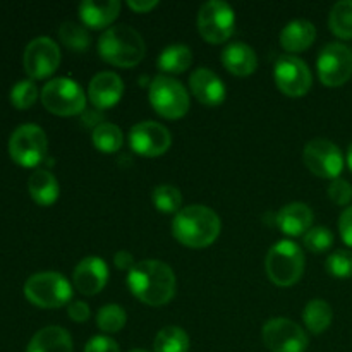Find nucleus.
I'll return each mask as SVG.
<instances>
[{
    "label": "nucleus",
    "instance_id": "obj_1",
    "mask_svg": "<svg viewBox=\"0 0 352 352\" xmlns=\"http://www.w3.org/2000/svg\"><path fill=\"white\" fill-rule=\"evenodd\" d=\"M127 285L134 298L150 306H164L175 296V275L160 260H143L127 275Z\"/></svg>",
    "mask_w": 352,
    "mask_h": 352
},
{
    "label": "nucleus",
    "instance_id": "obj_2",
    "mask_svg": "<svg viewBox=\"0 0 352 352\" xmlns=\"http://www.w3.org/2000/svg\"><path fill=\"white\" fill-rule=\"evenodd\" d=\"M222 222L212 208L203 205H191L182 208L172 223V234L181 244L188 248H206L219 237Z\"/></svg>",
    "mask_w": 352,
    "mask_h": 352
},
{
    "label": "nucleus",
    "instance_id": "obj_3",
    "mask_svg": "<svg viewBox=\"0 0 352 352\" xmlns=\"http://www.w3.org/2000/svg\"><path fill=\"white\" fill-rule=\"evenodd\" d=\"M146 52L143 36L131 26H112L100 36L98 54L109 64L117 67H134Z\"/></svg>",
    "mask_w": 352,
    "mask_h": 352
},
{
    "label": "nucleus",
    "instance_id": "obj_4",
    "mask_svg": "<svg viewBox=\"0 0 352 352\" xmlns=\"http://www.w3.org/2000/svg\"><path fill=\"white\" fill-rule=\"evenodd\" d=\"M267 275L278 287H291L305 272V253L292 241H280L270 248L265 260Z\"/></svg>",
    "mask_w": 352,
    "mask_h": 352
},
{
    "label": "nucleus",
    "instance_id": "obj_5",
    "mask_svg": "<svg viewBox=\"0 0 352 352\" xmlns=\"http://www.w3.org/2000/svg\"><path fill=\"white\" fill-rule=\"evenodd\" d=\"M24 296L38 308H62L71 301L72 287L67 278L58 272H40L26 280Z\"/></svg>",
    "mask_w": 352,
    "mask_h": 352
},
{
    "label": "nucleus",
    "instance_id": "obj_6",
    "mask_svg": "<svg viewBox=\"0 0 352 352\" xmlns=\"http://www.w3.org/2000/svg\"><path fill=\"white\" fill-rule=\"evenodd\" d=\"M41 103L55 116L71 117L85 110L86 96L74 79L55 78L41 89Z\"/></svg>",
    "mask_w": 352,
    "mask_h": 352
},
{
    "label": "nucleus",
    "instance_id": "obj_7",
    "mask_svg": "<svg viewBox=\"0 0 352 352\" xmlns=\"http://www.w3.org/2000/svg\"><path fill=\"white\" fill-rule=\"evenodd\" d=\"M47 134L41 127L34 126V124H24L10 134V158L21 167L33 168L40 165L47 157Z\"/></svg>",
    "mask_w": 352,
    "mask_h": 352
},
{
    "label": "nucleus",
    "instance_id": "obj_8",
    "mask_svg": "<svg viewBox=\"0 0 352 352\" xmlns=\"http://www.w3.org/2000/svg\"><path fill=\"white\" fill-rule=\"evenodd\" d=\"M150 103L158 116L181 119L189 110V93L177 79L157 76L150 85Z\"/></svg>",
    "mask_w": 352,
    "mask_h": 352
},
{
    "label": "nucleus",
    "instance_id": "obj_9",
    "mask_svg": "<svg viewBox=\"0 0 352 352\" xmlns=\"http://www.w3.org/2000/svg\"><path fill=\"white\" fill-rule=\"evenodd\" d=\"M236 14L227 2L222 0H210L203 3L198 12V30L199 34L208 43H223L234 33Z\"/></svg>",
    "mask_w": 352,
    "mask_h": 352
},
{
    "label": "nucleus",
    "instance_id": "obj_10",
    "mask_svg": "<svg viewBox=\"0 0 352 352\" xmlns=\"http://www.w3.org/2000/svg\"><path fill=\"white\" fill-rule=\"evenodd\" d=\"M320 81L330 88L346 85L352 76V52L344 43H329L320 52L318 62Z\"/></svg>",
    "mask_w": 352,
    "mask_h": 352
},
{
    "label": "nucleus",
    "instance_id": "obj_11",
    "mask_svg": "<svg viewBox=\"0 0 352 352\" xmlns=\"http://www.w3.org/2000/svg\"><path fill=\"white\" fill-rule=\"evenodd\" d=\"M305 165L322 179H337L344 168V157L336 143L323 138L309 141L302 151Z\"/></svg>",
    "mask_w": 352,
    "mask_h": 352
},
{
    "label": "nucleus",
    "instance_id": "obj_12",
    "mask_svg": "<svg viewBox=\"0 0 352 352\" xmlns=\"http://www.w3.org/2000/svg\"><path fill=\"white\" fill-rule=\"evenodd\" d=\"M274 78L278 89L284 95L299 98L309 91L313 82V76L305 60L294 55H280L275 62Z\"/></svg>",
    "mask_w": 352,
    "mask_h": 352
},
{
    "label": "nucleus",
    "instance_id": "obj_13",
    "mask_svg": "<svg viewBox=\"0 0 352 352\" xmlns=\"http://www.w3.org/2000/svg\"><path fill=\"white\" fill-rule=\"evenodd\" d=\"M24 71L31 79H45L57 71L60 64L58 45L48 36H38L28 43L23 57Z\"/></svg>",
    "mask_w": 352,
    "mask_h": 352
},
{
    "label": "nucleus",
    "instance_id": "obj_14",
    "mask_svg": "<svg viewBox=\"0 0 352 352\" xmlns=\"http://www.w3.org/2000/svg\"><path fill=\"white\" fill-rule=\"evenodd\" d=\"M263 342L270 352H305L309 339L292 320L274 318L263 327Z\"/></svg>",
    "mask_w": 352,
    "mask_h": 352
},
{
    "label": "nucleus",
    "instance_id": "obj_15",
    "mask_svg": "<svg viewBox=\"0 0 352 352\" xmlns=\"http://www.w3.org/2000/svg\"><path fill=\"white\" fill-rule=\"evenodd\" d=\"M129 143L133 151L141 157H160L170 148L172 138L165 126L155 120H143L136 124L129 133Z\"/></svg>",
    "mask_w": 352,
    "mask_h": 352
},
{
    "label": "nucleus",
    "instance_id": "obj_16",
    "mask_svg": "<svg viewBox=\"0 0 352 352\" xmlns=\"http://www.w3.org/2000/svg\"><path fill=\"white\" fill-rule=\"evenodd\" d=\"M72 280H74V287L81 294L95 296L109 282V267L102 258L88 256L78 263Z\"/></svg>",
    "mask_w": 352,
    "mask_h": 352
},
{
    "label": "nucleus",
    "instance_id": "obj_17",
    "mask_svg": "<svg viewBox=\"0 0 352 352\" xmlns=\"http://www.w3.org/2000/svg\"><path fill=\"white\" fill-rule=\"evenodd\" d=\"M189 88H191V93L198 102L208 107L220 105L227 95L222 79L212 69L206 67H199L192 72L191 78H189Z\"/></svg>",
    "mask_w": 352,
    "mask_h": 352
},
{
    "label": "nucleus",
    "instance_id": "obj_18",
    "mask_svg": "<svg viewBox=\"0 0 352 352\" xmlns=\"http://www.w3.org/2000/svg\"><path fill=\"white\" fill-rule=\"evenodd\" d=\"M124 93V82L116 72H100L91 79L88 88L89 102L96 109H110L120 100Z\"/></svg>",
    "mask_w": 352,
    "mask_h": 352
},
{
    "label": "nucleus",
    "instance_id": "obj_19",
    "mask_svg": "<svg viewBox=\"0 0 352 352\" xmlns=\"http://www.w3.org/2000/svg\"><path fill=\"white\" fill-rule=\"evenodd\" d=\"M313 212L305 203H289L277 213V226L287 236L296 237L311 229Z\"/></svg>",
    "mask_w": 352,
    "mask_h": 352
},
{
    "label": "nucleus",
    "instance_id": "obj_20",
    "mask_svg": "<svg viewBox=\"0 0 352 352\" xmlns=\"http://www.w3.org/2000/svg\"><path fill=\"white\" fill-rule=\"evenodd\" d=\"M222 62L227 71L232 72L234 76H239V78L253 74L258 65L254 50L243 41L227 45L226 50L222 52Z\"/></svg>",
    "mask_w": 352,
    "mask_h": 352
},
{
    "label": "nucleus",
    "instance_id": "obj_21",
    "mask_svg": "<svg viewBox=\"0 0 352 352\" xmlns=\"http://www.w3.org/2000/svg\"><path fill=\"white\" fill-rule=\"evenodd\" d=\"M26 352H72V339L62 327H45L34 333Z\"/></svg>",
    "mask_w": 352,
    "mask_h": 352
},
{
    "label": "nucleus",
    "instance_id": "obj_22",
    "mask_svg": "<svg viewBox=\"0 0 352 352\" xmlns=\"http://www.w3.org/2000/svg\"><path fill=\"white\" fill-rule=\"evenodd\" d=\"M120 10V2L117 0H107V2H86L79 3V17L82 23L95 30H102L112 24L117 19Z\"/></svg>",
    "mask_w": 352,
    "mask_h": 352
},
{
    "label": "nucleus",
    "instance_id": "obj_23",
    "mask_svg": "<svg viewBox=\"0 0 352 352\" xmlns=\"http://www.w3.org/2000/svg\"><path fill=\"white\" fill-rule=\"evenodd\" d=\"M316 28L306 19H294L282 30L280 45L287 52H302L313 45Z\"/></svg>",
    "mask_w": 352,
    "mask_h": 352
},
{
    "label": "nucleus",
    "instance_id": "obj_24",
    "mask_svg": "<svg viewBox=\"0 0 352 352\" xmlns=\"http://www.w3.org/2000/svg\"><path fill=\"white\" fill-rule=\"evenodd\" d=\"M28 191L33 201L40 206H50L57 201L58 198V182L52 172L40 170L33 172L28 181Z\"/></svg>",
    "mask_w": 352,
    "mask_h": 352
},
{
    "label": "nucleus",
    "instance_id": "obj_25",
    "mask_svg": "<svg viewBox=\"0 0 352 352\" xmlns=\"http://www.w3.org/2000/svg\"><path fill=\"white\" fill-rule=\"evenodd\" d=\"M332 306L323 299H311L302 311L305 325L308 327L309 332L316 333V336L329 329L330 323H332Z\"/></svg>",
    "mask_w": 352,
    "mask_h": 352
},
{
    "label": "nucleus",
    "instance_id": "obj_26",
    "mask_svg": "<svg viewBox=\"0 0 352 352\" xmlns=\"http://www.w3.org/2000/svg\"><path fill=\"white\" fill-rule=\"evenodd\" d=\"M192 64V52L186 45H170L158 57V69L170 74H179Z\"/></svg>",
    "mask_w": 352,
    "mask_h": 352
},
{
    "label": "nucleus",
    "instance_id": "obj_27",
    "mask_svg": "<svg viewBox=\"0 0 352 352\" xmlns=\"http://www.w3.org/2000/svg\"><path fill=\"white\" fill-rule=\"evenodd\" d=\"M91 140L96 150H100L102 153H116L122 146L124 134L116 124L102 122L93 129Z\"/></svg>",
    "mask_w": 352,
    "mask_h": 352
},
{
    "label": "nucleus",
    "instance_id": "obj_28",
    "mask_svg": "<svg viewBox=\"0 0 352 352\" xmlns=\"http://www.w3.org/2000/svg\"><path fill=\"white\" fill-rule=\"evenodd\" d=\"M153 347L155 352H188L189 337L181 327H165L155 337Z\"/></svg>",
    "mask_w": 352,
    "mask_h": 352
},
{
    "label": "nucleus",
    "instance_id": "obj_29",
    "mask_svg": "<svg viewBox=\"0 0 352 352\" xmlns=\"http://www.w3.org/2000/svg\"><path fill=\"white\" fill-rule=\"evenodd\" d=\"M329 26L336 36L342 40L352 38V0H340L332 7L329 16Z\"/></svg>",
    "mask_w": 352,
    "mask_h": 352
},
{
    "label": "nucleus",
    "instance_id": "obj_30",
    "mask_svg": "<svg viewBox=\"0 0 352 352\" xmlns=\"http://www.w3.org/2000/svg\"><path fill=\"white\" fill-rule=\"evenodd\" d=\"M151 201H153L155 208L162 213H175L181 212L182 205V195L177 188L174 186H158L151 192Z\"/></svg>",
    "mask_w": 352,
    "mask_h": 352
},
{
    "label": "nucleus",
    "instance_id": "obj_31",
    "mask_svg": "<svg viewBox=\"0 0 352 352\" xmlns=\"http://www.w3.org/2000/svg\"><path fill=\"white\" fill-rule=\"evenodd\" d=\"M58 36H60V41L65 47L76 52H85L89 47V41H91L88 30L81 24L71 23V21L62 24L60 30H58Z\"/></svg>",
    "mask_w": 352,
    "mask_h": 352
},
{
    "label": "nucleus",
    "instance_id": "obj_32",
    "mask_svg": "<svg viewBox=\"0 0 352 352\" xmlns=\"http://www.w3.org/2000/svg\"><path fill=\"white\" fill-rule=\"evenodd\" d=\"M96 325L105 333H117L126 325V311L117 305H107L96 315Z\"/></svg>",
    "mask_w": 352,
    "mask_h": 352
},
{
    "label": "nucleus",
    "instance_id": "obj_33",
    "mask_svg": "<svg viewBox=\"0 0 352 352\" xmlns=\"http://www.w3.org/2000/svg\"><path fill=\"white\" fill-rule=\"evenodd\" d=\"M38 98V88L33 82V79H23L16 82L14 88L10 89V102L16 109L26 110L34 105Z\"/></svg>",
    "mask_w": 352,
    "mask_h": 352
},
{
    "label": "nucleus",
    "instance_id": "obj_34",
    "mask_svg": "<svg viewBox=\"0 0 352 352\" xmlns=\"http://www.w3.org/2000/svg\"><path fill=\"white\" fill-rule=\"evenodd\" d=\"M327 272L336 278L352 277V251L339 250L327 260Z\"/></svg>",
    "mask_w": 352,
    "mask_h": 352
},
{
    "label": "nucleus",
    "instance_id": "obj_35",
    "mask_svg": "<svg viewBox=\"0 0 352 352\" xmlns=\"http://www.w3.org/2000/svg\"><path fill=\"white\" fill-rule=\"evenodd\" d=\"M333 244L332 230L327 227H311L305 234V246L313 253H323Z\"/></svg>",
    "mask_w": 352,
    "mask_h": 352
},
{
    "label": "nucleus",
    "instance_id": "obj_36",
    "mask_svg": "<svg viewBox=\"0 0 352 352\" xmlns=\"http://www.w3.org/2000/svg\"><path fill=\"white\" fill-rule=\"evenodd\" d=\"M329 198L332 199L336 205L339 206H346L352 201V186L351 182H347L346 179H333L332 182L329 184Z\"/></svg>",
    "mask_w": 352,
    "mask_h": 352
},
{
    "label": "nucleus",
    "instance_id": "obj_37",
    "mask_svg": "<svg viewBox=\"0 0 352 352\" xmlns=\"http://www.w3.org/2000/svg\"><path fill=\"white\" fill-rule=\"evenodd\" d=\"M85 352H120L119 344L107 336L91 337L86 344Z\"/></svg>",
    "mask_w": 352,
    "mask_h": 352
},
{
    "label": "nucleus",
    "instance_id": "obj_38",
    "mask_svg": "<svg viewBox=\"0 0 352 352\" xmlns=\"http://www.w3.org/2000/svg\"><path fill=\"white\" fill-rule=\"evenodd\" d=\"M67 315L72 322L82 323L89 318L91 311H89V306L82 301H72L67 306Z\"/></svg>",
    "mask_w": 352,
    "mask_h": 352
},
{
    "label": "nucleus",
    "instance_id": "obj_39",
    "mask_svg": "<svg viewBox=\"0 0 352 352\" xmlns=\"http://www.w3.org/2000/svg\"><path fill=\"white\" fill-rule=\"evenodd\" d=\"M339 230H340V236H342L344 243H346L347 246L352 248V206L344 210L342 215H340Z\"/></svg>",
    "mask_w": 352,
    "mask_h": 352
},
{
    "label": "nucleus",
    "instance_id": "obj_40",
    "mask_svg": "<svg viewBox=\"0 0 352 352\" xmlns=\"http://www.w3.org/2000/svg\"><path fill=\"white\" fill-rule=\"evenodd\" d=\"M113 261H116V267L119 268V270H133L134 268V258L133 254L129 253V251H119V253L116 254V258H113Z\"/></svg>",
    "mask_w": 352,
    "mask_h": 352
},
{
    "label": "nucleus",
    "instance_id": "obj_41",
    "mask_svg": "<svg viewBox=\"0 0 352 352\" xmlns=\"http://www.w3.org/2000/svg\"><path fill=\"white\" fill-rule=\"evenodd\" d=\"M127 6H129L133 10H136V12L144 14V12H150L151 9H155V7L158 6V2L157 0H136V2H134V0H129Z\"/></svg>",
    "mask_w": 352,
    "mask_h": 352
},
{
    "label": "nucleus",
    "instance_id": "obj_42",
    "mask_svg": "<svg viewBox=\"0 0 352 352\" xmlns=\"http://www.w3.org/2000/svg\"><path fill=\"white\" fill-rule=\"evenodd\" d=\"M347 165H349V168L352 170V144L349 146V151H347Z\"/></svg>",
    "mask_w": 352,
    "mask_h": 352
},
{
    "label": "nucleus",
    "instance_id": "obj_43",
    "mask_svg": "<svg viewBox=\"0 0 352 352\" xmlns=\"http://www.w3.org/2000/svg\"><path fill=\"white\" fill-rule=\"evenodd\" d=\"M129 352H146V351H143V349H133V351H129Z\"/></svg>",
    "mask_w": 352,
    "mask_h": 352
}]
</instances>
